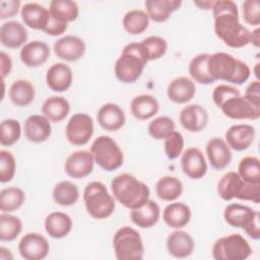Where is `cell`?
Masks as SVG:
<instances>
[{
  "mask_svg": "<svg viewBox=\"0 0 260 260\" xmlns=\"http://www.w3.org/2000/svg\"><path fill=\"white\" fill-rule=\"evenodd\" d=\"M83 202L87 213L99 220L109 218L116 208L114 196L100 181H92L86 185L83 191Z\"/></svg>",
  "mask_w": 260,
  "mask_h": 260,
  "instance_id": "obj_5",
  "label": "cell"
},
{
  "mask_svg": "<svg viewBox=\"0 0 260 260\" xmlns=\"http://www.w3.org/2000/svg\"><path fill=\"white\" fill-rule=\"evenodd\" d=\"M44 226L50 238L60 240L70 234L73 222L72 218L67 213L62 211H53L46 216Z\"/></svg>",
  "mask_w": 260,
  "mask_h": 260,
  "instance_id": "obj_27",
  "label": "cell"
},
{
  "mask_svg": "<svg viewBox=\"0 0 260 260\" xmlns=\"http://www.w3.org/2000/svg\"><path fill=\"white\" fill-rule=\"evenodd\" d=\"M94 164V158L90 150H75L67 156L64 164V171L70 178L79 180L92 173Z\"/></svg>",
  "mask_w": 260,
  "mask_h": 260,
  "instance_id": "obj_12",
  "label": "cell"
},
{
  "mask_svg": "<svg viewBox=\"0 0 260 260\" xmlns=\"http://www.w3.org/2000/svg\"><path fill=\"white\" fill-rule=\"evenodd\" d=\"M23 131L28 141L32 143L45 142L52 134L51 121L44 115H31L26 118Z\"/></svg>",
  "mask_w": 260,
  "mask_h": 260,
  "instance_id": "obj_23",
  "label": "cell"
},
{
  "mask_svg": "<svg viewBox=\"0 0 260 260\" xmlns=\"http://www.w3.org/2000/svg\"><path fill=\"white\" fill-rule=\"evenodd\" d=\"M155 193L162 201H176L183 193V183L177 177L164 176L155 184Z\"/></svg>",
  "mask_w": 260,
  "mask_h": 260,
  "instance_id": "obj_36",
  "label": "cell"
},
{
  "mask_svg": "<svg viewBox=\"0 0 260 260\" xmlns=\"http://www.w3.org/2000/svg\"><path fill=\"white\" fill-rule=\"evenodd\" d=\"M52 197L54 202L60 206H72L79 199V189L71 181H60L54 186Z\"/></svg>",
  "mask_w": 260,
  "mask_h": 260,
  "instance_id": "obj_37",
  "label": "cell"
},
{
  "mask_svg": "<svg viewBox=\"0 0 260 260\" xmlns=\"http://www.w3.org/2000/svg\"><path fill=\"white\" fill-rule=\"evenodd\" d=\"M19 0H1L0 1V19L4 20L15 16L21 9Z\"/></svg>",
  "mask_w": 260,
  "mask_h": 260,
  "instance_id": "obj_50",
  "label": "cell"
},
{
  "mask_svg": "<svg viewBox=\"0 0 260 260\" xmlns=\"http://www.w3.org/2000/svg\"><path fill=\"white\" fill-rule=\"evenodd\" d=\"M158 111V101L153 95L148 93L136 95L130 103V112L132 116L140 121H145L154 117Z\"/></svg>",
  "mask_w": 260,
  "mask_h": 260,
  "instance_id": "obj_30",
  "label": "cell"
},
{
  "mask_svg": "<svg viewBox=\"0 0 260 260\" xmlns=\"http://www.w3.org/2000/svg\"><path fill=\"white\" fill-rule=\"evenodd\" d=\"M42 115L51 122L59 123L70 113V104L67 99L61 95H52L45 100L41 108Z\"/></svg>",
  "mask_w": 260,
  "mask_h": 260,
  "instance_id": "obj_33",
  "label": "cell"
},
{
  "mask_svg": "<svg viewBox=\"0 0 260 260\" xmlns=\"http://www.w3.org/2000/svg\"><path fill=\"white\" fill-rule=\"evenodd\" d=\"M18 252L24 260H43L50 252V245L43 235L30 232L20 239Z\"/></svg>",
  "mask_w": 260,
  "mask_h": 260,
  "instance_id": "obj_11",
  "label": "cell"
},
{
  "mask_svg": "<svg viewBox=\"0 0 260 260\" xmlns=\"http://www.w3.org/2000/svg\"><path fill=\"white\" fill-rule=\"evenodd\" d=\"M244 21L252 26L260 24V4L258 0H246L242 3Z\"/></svg>",
  "mask_w": 260,
  "mask_h": 260,
  "instance_id": "obj_48",
  "label": "cell"
},
{
  "mask_svg": "<svg viewBox=\"0 0 260 260\" xmlns=\"http://www.w3.org/2000/svg\"><path fill=\"white\" fill-rule=\"evenodd\" d=\"M205 152L210 166L218 171L225 169L233 158L231 147L220 137L210 138L206 143Z\"/></svg>",
  "mask_w": 260,
  "mask_h": 260,
  "instance_id": "obj_18",
  "label": "cell"
},
{
  "mask_svg": "<svg viewBox=\"0 0 260 260\" xmlns=\"http://www.w3.org/2000/svg\"><path fill=\"white\" fill-rule=\"evenodd\" d=\"M12 70V60L9 55H7L5 52L1 51L0 53V73L2 80L7 77Z\"/></svg>",
  "mask_w": 260,
  "mask_h": 260,
  "instance_id": "obj_53",
  "label": "cell"
},
{
  "mask_svg": "<svg viewBox=\"0 0 260 260\" xmlns=\"http://www.w3.org/2000/svg\"><path fill=\"white\" fill-rule=\"evenodd\" d=\"M149 17L142 9H131L125 13L122 25L126 32L132 36L143 34L149 25Z\"/></svg>",
  "mask_w": 260,
  "mask_h": 260,
  "instance_id": "obj_38",
  "label": "cell"
},
{
  "mask_svg": "<svg viewBox=\"0 0 260 260\" xmlns=\"http://www.w3.org/2000/svg\"><path fill=\"white\" fill-rule=\"evenodd\" d=\"M67 28H68L67 23L60 22L51 16L48 25L44 29V32L49 36H52V37H58V36L63 35L67 30Z\"/></svg>",
  "mask_w": 260,
  "mask_h": 260,
  "instance_id": "obj_52",
  "label": "cell"
},
{
  "mask_svg": "<svg viewBox=\"0 0 260 260\" xmlns=\"http://www.w3.org/2000/svg\"><path fill=\"white\" fill-rule=\"evenodd\" d=\"M241 91L238 87L230 84H218L212 91V101L217 108H220L229 99L240 95Z\"/></svg>",
  "mask_w": 260,
  "mask_h": 260,
  "instance_id": "obj_49",
  "label": "cell"
},
{
  "mask_svg": "<svg viewBox=\"0 0 260 260\" xmlns=\"http://www.w3.org/2000/svg\"><path fill=\"white\" fill-rule=\"evenodd\" d=\"M258 213L257 210H254L250 206L240 203H231L226 205L223 210V218L231 226L244 230Z\"/></svg>",
  "mask_w": 260,
  "mask_h": 260,
  "instance_id": "obj_31",
  "label": "cell"
},
{
  "mask_svg": "<svg viewBox=\"0 0 260 260\" xmlns=\"http://www.w3.org/2000/svg\"><path fill=\"white\" fill-rule=\"evenodd\" d=\"M191 219V209L183 202L173 201L168 204L162 211L164 222L174 230L186 226Z\"/></svg>",
  "mask_w": 260,
  "mask_h": 260,
  "instance_id": "obj_29",
  "label": "cell"
},
{
  "mask_svg": "<svg viewBox=\"0 0 260 260\" xmlns=\"http://www.w3.org/2000/svg\"><path fill=\"white\" fill-rule=\"evenodd\" d=\"M180 124L184 129L191 133L201 132L208 123V112L199 104H190L185 106L179 116Z\"/></svg>",
  "mask_w": 260,
  "mask_h": 260,
  "instance_id": "obj_16",
  "label": "cell"
},
{
  "mask_svg": "<svg viewBox=\"0 0 260 260\" xmlns=\"http://www.w3.org/2000/svg\"><path fill=\"white\" fill-rule=\"evenodd\" d=\"M93 120L86 113L73 114L65 127L67 140L75 146H82L88 143L93 135Z\"/></svg>",
  "mask_w": 260,
  "mask_h": 260,
  "instance_id": "obj_10",
  "label": "cell"
},
{
  "mask_svg": "<svg viewBox=\"0 0 260 260\" xmlns=\"http://www.w3.org/2000/svg\"><path fill=\"white\" fill-rule=\"evenodd\" d=\"M149 19L155 22L167 21L174 11L182 5L181 0H147L144 3Z\"/></svg>",
  "mask_w": 260,
  "mask_h": 260,
  "instance_id": "obj_32",
  "label": "cell"
},
{
  "mask_svg": "<svg viewBox=\"0 0 260 260\" xmlns=\"http://www.w3.org/2000/svg\"><path fill=\"white\" fill-rule=\"evenodd\" d=\"M111 191L115 200L132 210L149 200L150 190L142 181L129 173H122L111 181Z\"/></svg>",
  "mask_w": 260,
  "mask_h": 260,
  "instance_id": "obj_3",
  "label": "cell"
},
{
  "mask_svg": "<svg viewBox=\"0 0 260 260\" xmlns=\"http://www.w3.org/2000/svg\"><path fill=\"white\" fill-rule=\"evenodd\" d=\"M51 54L49 45L40 40H34L26 43L20 49V60L21 62L30 68L39 67L45 64Z\"/></svg>",
  "mask_w": 260,
  "mask_h": 260,
  "instance_id": "obj_22",
  "label": "cell"
},
{
  "mask_svg": "<svg viewBox=\"0 0 260 260\" xmlns=\"http://www.w3.org/2000/svg\"><path fill=\"white\" fill-rule=\"evenodd\" d=\"M217 194L224 201L235 198L243 201L260 202V184L245 182L237 172L225 173L217 183Z\"/></svg>",
  "mask_w": 260,
  "mask_h": 260,
  "instance_id": "obj_6",
  "label": "cell"
},
{
  "mask_svg": "<svg viewBox=\"0 0 260 260\" xmlns=\"http://www.w3.org/2000/svg\"><path fill=\"white\" fill-rule=\"evenodd\" d=\"M141 43L146 50L149 61L158 60L161 57H164L167 53L168 43L161 37L150 36V37L144 39Z\"/></svg>",
  "mask_w": 260,
  "mask_h": 260,
  "instance_id": "obj_45",
  "label": "cell"
},
{
  "mask_svg": "<svg viewBox=\"0 0 260 260\" xmlns=\"http://www.w3.org/2000/svg\"><path fill=\"white\" fill-rule=\"evenodd\" d=\"M36 96L34 84L27 79L14 80L9 87V99L11 103L19 108L29 106Z\"/></svg>",
  "mask_w": 260,
  "mask_h": 260,
  "instance_id": "obj_34",
  "label": "cell"
},
{
  "mask_svg": "<svg viewBox=\"0 0 260 260\" xmlns=\"http://www.w3.org/2000/svg\"><path fill=\"white\" fill-rule=\"evenodd\" d=\"M181 168L190 179L198 180L207 173V162L203 152L198 147H189L181 154Z\"/></svg>",
  "mask_w": 260,
  "mask_h": 260,
  "instance_id": "obj_15",
  "label": "cell"
},
{
  "mask_svg": "<svg viewBox=\"0 0 260 260\" xmlns=\"http://www.w3.org/2000/svg\"><path fill=\"white\" fill-rule=\"evenodd\" d=\"M166 246L170 255L175 258L184 259L193 254L195 242L189 233L180 229L172 232L168 236Z\"/></svg>",
  "mask_w": 260,
  "mask_h": 260,
  "instance_id": "obj_21",
  "label": "cell"
},
{
  "mask_svg": "<svg viewBox=\"0 0 260 260\" xmlns=\"http://www.w3.org/2000/svg\"><path fill=\"white\" fill-rule=\"evenodd\" d=\"M94 162L106 172L120 169L124 164V153L119 144L110 136L101 135L90 146Z\"/></svg>",
  "mask_w": 260,
  "mask_h": 260,
  "instance_id": "obj_7",
  "label": "cell"
},
{
  "mask_svg": "<svg viewBox=\"0 0 260 260\" xmlns=\"http://www.w3.org/2000/svg\"><path fill=\"white\" fill-rule=\"evenodd\" d=\"M175 130L176 124L174 120L168 116H159L154 118L147 127L149 136L155 140H164Z\"/></svg>",
  "mask_w": 260,
  "mask_h": 260,
  "instance_id": "obj_43",
  "label": "cell"
},
{
  "mask_svg": "<svg viewBox=\"0 0 260 260\" xmlns=\"http://www.w3.org/2000/svg\"><path fill=\"white\" fill-rule=\"evenodd\" d=\"M0 259L1 260H11V259H13L11 251L2 246L0 248Z\"/></svg>",
  "mask_w": 260,
  "mask_h": 260,
  "instance_id": "obj_56",
  "label": "cell"
},
{
  "mask_svg": "<svg viewBox=\"0 0 260 260\" xmlns=\"http://www.w3.org/2000/svg\"><path fill=\"white\" fill-rule=\"evenodd\" d=\"M209 54L202 53L193 57L189 63L188 71L191 76V79L199 84H210L214 82L210 77L207 69V61Z\"/></svg>",
  "mask_w": 260,
  "mask_h": 260,
  "instance_id": "obj_39",
  "label": "cell"
},
{
  "mask_svg": "<svg viewBox=\"0 0 260 260\" xmlns=\"http://www.w3.org/2000/svg\"><path fill=\"white\" fill-rule=\"evenodd\" d=\"M185 141L182 133L173 131L164 139V149L167 157L171 160L178 158L184 151Z\"/></svg>",
  "mask_w": 260,
  "mask_h": 260,
  "instance_id": "obj_46",
  "label": "cell"
},
{
  "mask_svg": "<svg viewBox=\"0 0 260 260\" xmlns=\"http://www.w3.org/2000/svg\"><path fill=\"white\" fill-rule=\"evenodd\" d=\"M96 120L99 125L106 131H118L125 125L126 116L119 105L107 103L98 110Z\"/></svg>",
  "mask_w": 260,
  "mask_h": 260,
  "instance_id": "obj_24",
  "label": "cell"
},
{
  "mask_svg": "<svg viewBox=\"0 0 260 260\" xmlns=\"http://www.w3.org/2000/svg\"><path fill=\"white\" fill-rule=\"evenodd\" d=\"M239 176L247 183L260 184V160L255 155L244 156L238 166Z\"/></svg>",
  "mask_w": 260,
  "mask_h": 260,
  "instance_id": "obj_42",
  "label": "cell"
},
{
  "mask_svg": "<svg viewBox=\"0 0 260 260\" xmlns=\"http://www.w3.org/2000/svg\"><path fill=\"white\" fill-rule=\"evenodd\" d=\"M49 11L54 19L67 24L79 15L78 4L72 0H53L49 4Z\"/></svg>",
  "mask_w": 260,
  "mask_h": 260,
  "instance_id": "obj_35",
  "label": "cell"
},
{
  "mask_svg": "<svg viewBox=\"0 0 260 260\" xmlns=\"http://www.w3.org/2000/svg\"><path fill=\"white\" fill-rule=\"evenodd\" d=\"M16 172V161L14 155L5 149L0 150V182H10Z\"/></svg>",
  "mask_w": 260,
  "mask_h": 260,
  "instance_id": "obj_47",
  "label": "cell"
},
{
  "mask_svg": "<svg viewBox=\"0 0 260 260\" xmlns=\"http://www.w3.org/2000/svg\"><path fill=\"white\" fill-rule=\"evenodd\" d=\"M255 128L249 124H236L231 126L224 134V140L231 149L243 151L248 149L254 142Z\"/></svg>",
  "mask_w": 260,
  "mask_h": 260,
  "instance_id": "obj_19",
  "label": "cell"
},
{
  "mask_svg": "<svg viewBox=\"0 0 260 260\" xmlns=\"http://www.w3.org/2000/svg\"><path fill=\"white\" fill-rule=\"evenodd\" d=\"M194 5H196L197 7H199L200 9H204V10H211L213 4H214V1H194L193 2Z\"/></svg>",
  "mask_w": 260,
  "mask_h": 260,
  "instance_id": "obj_55",
  "label": "cell"
},
{
  "mask_svg": "<svg viewBox=\"0 0 260 260\" xmlns=\"http://www.w3.org/2000/svg\"><path fill=\"white\" fill-rule=\"evenodd\" d=\"M195 93V82L186 76L174 78L167 86L168 99L175 104H187L194 98Z\"/></svg>",
  "mask_w": 260,
  "mask_h": 260,
  "instance_id": "obj_26",
  "label": "cell"
},
{
  "mask_svg": "<svg viewBox=\"0 0 260 260\" xmlns=\"http://www.w3.org/2000/svg\"><path fill=\"white\" fill-rule=\"evenodd\" d=\"M53 51L59 59L66 62H75L84 56L86 45L81 38L66 35L54 43Z\"/></svg>",
  "mask_w": 260,
  "mask_h": 260,
  "instance_id": "obj_13",
  "label": "cell"
},
{
  "mask_svg": "<svg viewBox=\"0 0 260 260\" xmlns=\"http://www.w3.org/2000/svg\"><path fill=\"white\" fill-rule=\"evenodd\" d=\"M219 109L225 117L234 120L256 121L260 118V109L254 107L242 94L229 99Z\"/></svg>",
  "mask_w": 260,
  "mask_h": 260,
  "instance_id": "obj_14",
  "label": "cell"
},
{
  "mask_svg": "<svg viewBox=\"0 0 260 260\" xmlns=\"http://www.w3.org/2000/svg\"><path fill=\"white\" fill-rule=\"evenodd\" d=\"M244 98L248 100L254 107L260 109V81L253 80L246 87Z\"/></svg>",
  "mask_w": 260,
  "mask_h": 260,
  "instance_id": "obj_51",
  "label": "cell"
},
{
  "mask_svg": "<svg viewBox=\"0 0 260 260\" xmlns=\"http://www.w3.org/2000/svg\"><path fill=\"white\" fill-rule=\"evenodd\" d=\"M214 32L223 44L240 49L250 44L251 30L240 22L238 5L232 0H217L211 8Z\"/></svg>",
  "mask_w": 260,
  "mask_h": 260,
  "instance_id": "obj_1",
  "label": "cell"
},
{
  "mask_svg": "<svg viewBox=\"0 0 260 260\" xmlns=\"http://www.w3.org/2000/svg\"><path fill=\"white\" fill-rule=\"evenodd\" d=\"M113 248L118 260H141L144 255L140 234L128 225L116 231L113 237Z\"/></svg>",
  "mask_w": 260,
  "mask_h": 260,
  "instance_id": "obj_8",
  "label": "cell"
},
{
  "mask_svg": "<svg viewBox=\"0 0 260 260\" xmlns=\"http://www.w3.org/2000/svg\"><path fill=\"white\" fill-rule=\"evenodd\" d=\"M20 16L25 26L44 31L49 23L51 14L45 6L36 2H27L20 9Z\"/></svg>",
  "mask_w": 260,
  "mask_h": 260,
  "instance_id": "obj_25",
  "label": "cell"
},
{
  "mask_svg": "<svg viewBox=\"0 0 260 260\" xmlns=\"http://www.w3.org/2000/svg\"><path fill=\"white\" fill-rule=\"evenodd\" d=\"M207 69L213 81L223 80L236 85L245 83L251 75L247 63L224 52L209 54Z\"/></svg>",
  "mask_w": 260,
  "mask_h": 260,
  "instance_id": "obj_2",
  "label": "cell"
},
{
  "mask_svg": "<svg viewBox=\"0 0 260 260\" xmlns=\"http://www.w3.org/2000/svg\"><path fill=\"white\" fill-rule=\"evenodd\" d=\"M215 260H246L252 254L248 241L240 234H231L217 239L211 249Z\"/></svg>",
  "mask_w": 260,
  "mask_h": 260,
  "instance_id": "obj_9",
  "label": "cell"
},
{
  "mask_svg": "<svg viewBox=\"0 0 260 260\" xmlns=\"http://www.w3.org/2000/svg\"><path fill=\"white\" fill-rule=\"evenodd\" d=\"M28 31L25 25L17 20H8L0 26V43L8 49L22 48L27 41Z\"/></svg>",
  "mask_w": 260,
  "mask_h": 260,
  "instance_id": "obj_17",
  "label": "cell"
},
{
  "mask_svg": "<svg viewBox=\"0 0 260 260\" xmlns=\"http://www.w3.org/2000/svg\"><path fill=\"white\" fill-rule=\"evenodd\" d=\"M259 43H260V28L257 26L254 30L251 31L250 44H252L256 48H259Z\"/></svg>",
  "mask_w": 260,
  "mask_h": 260,
  "instance_id": "obj_54",
  "label": "cell"
},
{
  "mask_svg": "<svg viewBox=\"0 0 260 260\" xmlns=\"http://www.w3.org/2000/svg\"><path fill=\"white\" fill-rule=\"evenodd\" d=\"M132 222L140 229H150L155 225L160 218L159 205L149 199L142 206L130 211Z\"/></svg>",
  "mask_w": 260,
  "mask_h": 260,
  "instance_id": "obj_28",
  "label": "cell"
},
{
  "mask_svg": "<svg viewBox=\"0 0 260 260\" xmlns=\"http://www.w3.org/2000/svg\"><path fill=\"white\" fill-rule=\"evenodd\" d=\"M73 82V72L69 65L63 62L54 63L46 73L47 86L56 92L68 90Z\"/></svg>",
  "mask_w": 260,
  "mask_h": 260,
  "instance_id": "obj_20",
  "label": "cell"
},
{
  "mask_svg": "<svg viewBox=\"0 0 260 260\" xmlns=\"http://www.w3.org/2000/svg\"><path fill=\"white\" fill-rule=\"evenodd\" d=\"M25 201V194L19 187L4 188L0 192V210L10 213L19 209Z\"/></svg>",
  "mask_w": 260,
  "mask_h": 260,
  "instance_id": "obj_40",
  "label": "cell"
},
{
  "mask_svg": "<svg viewBox=\"0 0 260 260\" xmlns=\"http://www.w3.org/2000/svg\"><path fill=\"white\" fill-rule=\"evenodd\" d=\"M21 136V125L15 119H5L0 125V144L11 146L15 144Z\"/></svg>",
  "mask_w": 260,
  "mask_h": 260,
  "instance_id": "obj_44",
  "label": "cell"
},
{
  "mask_svg": "<svg viewBox=\"0 0 260 260\" xmlns=\"http://www.w3.org/2000/svg\"><path fill=\"white\" fill-rule=\"evenodd\" d=\"M148 62V56L142 43H129L123 48L114 65L115 76L123 83H134L141 77Z\"/></svg>",
  "mask_w": 260,
  "mask_h": 260,
  "instance_id": "obj_4",
  "label": "cell"
},
{
  "mask_svg": "<svg viewBox=\"0 0 260 260\" xmlns=\"http://www.w3.org/2000/svg\"><path fill=\"white\" fill-rule=\"evenodd\" d=\"M22 231V221L19 217L6 212L0 214V240L2 242L14 241Z\"/></svg>",
  "mask_w": 260,
  "mask_h": 260,
  "instance_id": "obj_41",
  "label": "cell"
}]
</instances>
